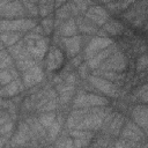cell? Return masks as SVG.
<instances>
[{
    "instance_id": "obj_1",
    "label": "cell",
    "mask_w": 148,
    "mask_h": 148,
    "mask_svg": "<svg viewBox=\"0 0 148 148\" xmlns=\"http://www.w3.org/2000/svg\"><path fill=\"white\" fill-rule=\"evenodd\" d=\"M108 104V99L105 97L94 95V94H83L79 92L74 98L73 106L77 108H92V106H104Z\"/></svg>"
},
{
    "instance_id": "obj_2",
    "label": "cell",
    "mask_w": 148,
    "mask_h": 148,
    "mask_svg": "<svg viewBox=\"0 0 148 148\" xmlns=\"http://www.w3.org/2000/svg\"><path fill=\"white\" fill-rule=\"evenodd\" d=\"M32 28H36V21L30 18H15V20H6L1 21V30L2 31H27Z\"/></svg>"
},
{
    "instance_id": "obj_3",
    "label": "cell",
    "mask_w": 148,
    "mask_h": 148,
    "mask_svg": "<svg viewBox=\"0 0 148 148\" xmlns=\"http://www.w3.org/2000/svg\"><path fill=\"white\" fill-rule=\"evenodd\" d=\"M89 82L99 91H102L103 94L108 95V96H111V97H118L119 96V92H118V88L116 87L114 82L110 81V80H106L102 76H98V75H90L88 77Z\"/></svg>"
},
{
    "instance_id": "obj_4",
    "label": "cell",
    "mask_w": 148,
    "mask_h": 148,
    "mask_svg": "<svg viewBox=\"0 0 148 148\" xmlns=\"http://www.w3.org/2000/svg\"><path fill=\"white\" fill-rule=\"evenodd\" d=\"M125 67H126V58L119 50H117L113 54H111L108 59H105L102 62V65L99 66V69L123 72L125 69Z\"/></svg>"
},
{
    "instance_id": "obj_5",
    "label": "cell",
    "mask_w": 148,
    "mask_h": 148,
    "mask_svg": "<svg viewBox=\"0 0 148 148\" xmlns=\"http://www.w3.org/2000/svg\"><path fill=\"white\" fill-rule=\"evenodd\" d=\"M1 16L2 18H13V17H23L24 7L18 0L8 1L1 0Z\"/></svg>"
},
{
    "instance_id": "obj_6",
    "label": "cell",
    "mask_w": 148,
    "mask_h": 148,
    "mask_svg": "<svg viewBox=\"0 0 148 148\" xmlns=\"http://www.w3.org/2000/svg\"><path fill=\"white\" fill-rule=\"evenodd\" d=\"M111 44H113L112 39L109 37H95L92 38L88 45L86 46L84 50V58L87 60H89L90 58H92L95 54H97L98 52H101L102 50H104L105 47L110 46Z\"/></svg>"
},
{
    "instance_id": "obj_7",
    "label": "cell",
    "mask_w": 148,
    "mask_h": 148,
    "mask_svg": "<svg viewBox=\"0 0 148 148\" xmlns=\"http://www.w3.org/2000/svg\"><path fill=\"white\" fill-rule=\"evenodd\" d=\"M27 50L36 60H42L47 50V42L44 38L39 39H25Z\"/></svg>"
},
{
    "instance_id": "obj_8",
    "label": "cell",
    "mask_w": 148,
    "mask_h": 148,
    "mask_svg": "<svg viewBox=\"0 0 148 148\" xmlns=\"http://www.w3.org/2000/svg\"><path fill=\"white\" fill-rule=\"evenodd\" d=\"M120 138L127 140V141H134L139 142L140 140L145 139V133L140 130V126L134 121H127L125 126L123 127V131L120 133Z\"/></svg>"
},
{
    "instance_id": "obj_9",
    "label": "cell",
    "mask_w": 148,
    "mask_h": 148,
    "mask_svg": "<svg viewBox=\"0 0 148 148\" xmlns=\"http://www.w3.org/2000/svg\"><path fill=\"white\" fill-rule=\"evenodd\" d=\"M84 14L86 17L96 25H104L109 21V13L101 6H90Z\"/></svg>"
},
{
    "instance_id": "obj_10",
    "label": "cell",
    "mask_w": 148,
    "mask_h": 148,
    "mask_svg": "<svg viewBox=\"0 0 148 148\" xmlns=\"http://www.w3.org/2000/svg\"><path fill=\"white\" fill-rule=\"evenodd\" d=\"M118 50L116 44H111L110 46L105 47L104 50H102L101 52H98L97 54H95L92 58H90L89 60H87V65L89 67V69H98L99 66L102 65V62L108 59L111 54H113L116 51Z\"/></svg>"
},
{
    "instance_id": "obj_11",
    "label": "cell",
    "mask_w": 148,
    "mask_h": 148,
    "mask_svg": "<svg viewBox=\"0 0 148 148\" xmlns=\"http://www.w3.org/2000/svg\"><path fill=\"white\" fill-rule=\"evenodd\" d=\"M42 80H43V72H42L40 67H38L37 65H35L34 67L25 71L23 73V77H22V81L27 88H31V87L36 86Z\"/></svg>"
},
{
    "instance_id": "obj_12",
    "label": "cell",
    "mask_w": 148,
    "mask_h": 148,
    "mask_svg": "<svg viewBox=\"0 0 148 148\" xmlns=\"http://www.w3.org/2000/svg\"><path fill=\"white\" fill-rule=\"evenodd\" d=\"M132 118L133 120L148 133V106L146 105H138L132 110Z\"/></svg>"
},
{
    "instance_id": "obj_13",
    "label": "cell",
    "mask_w": 148,
    "mask_h": 148,
    "mask_svg": "<svg viewBox=\"0 0 148 148\" xmlns=\"http://www.w3.org/2000/svg\"><path fill=\"white\" fill-rule=\"evenodd\" d=\"M81 37L75 35L71 37H62V43L66 49V53L68 57H75L81 50Z\"/></svg>"
},
{
    "instance_id": "obj_14",
    "label": "cell",
    "mask_w": 148,
    "mask_h": 148,
    "mask_svg": "<svg viewBox=\"0 0 148 148\" xmlns=\"http://www.w3.org/2000/svg\"><path fill=\"white\" fill-rule=\"evenodd\" d=\"M64 62V54L58 49H52L46 59V67L49 71H56L58 69Z\"/></svg>"
},
{
    "instance_id": "obj_15",
    "label": "cell",
    "mask_w": 148,
    "mask_h": 148,
    "mask_svg": "<svg viewBox=\"0 0 148 148\" xmlns=\"http://www.w3.org/2000/svg\"><path fill=\"white\" fill-rule=\"evenodd\" d=\"M24 83H22L20 80L15 79L13 80L12 82H9L8 84L6 86H2V89H1V96L2 97H12V96H15L17 95L18 92H21L24 88Z\"/></svg>"
},
{
    "instance_id": "obj_16",
    "label": "cell",
    "mask_w": 148,
    "mask_h": 148,
    "mask_svg": "<svg viewBox=\"0 0 148 148\" xmlns=\"http://www.w3.org/2000/svg\"><path fill=\"white\" fill-rule=\"evenodd\" d=\"M30 133H32V132H31V130H30L28 123H27V124H21L20 127H18V131L16 132V134H15L14 138H13L12 145H13V146H21V145H24L25 141L29 140Z\"/></svg>"
},
{
    "instance_id": "obj_17",
    "label": "cell",
    "mask_w": 148,
    "mask_h": 148,
    "mask_svg": "<svg viewBox=\"0 0 148 148\" xmlns=\"http://www.w3.org/2000/svg\"><path fill=\"white\" fill-rule=\"evenodd\" d=\"M58 91H59V99L62 104L68 103L74 94V84L67 83V82H62L61 86L58 87Z\"/></svg>"
},
{
    "instance_id": "obj_18",
    "label": "cell",
    "mask_w": 148,
    "mask_h": 148,
    "mask_svg": "<svg viewBox=\"0 0 148 148\" xmlns=\"http://www.w3.org/2000/svg\"><path fill=\"white\" fill-rule=\"evenodd\" d=\"M79 28L77 24L75 22L74 18H68L67 21H65L61 27H60V35L62 37H71V36H75Z\"/></svg>"
},
{
    "instance_id": "obj_19",
    "label": "cell",
    "mask_w": 148,
    "mask_h": 148,
    "mask_svg": "<svg viewBox=\"0 0 148 148\" xmlns=\"http://www.w3.org/2000/svg\"><path fill=\"white\" fill-rule=\"evenodd\" d=\"M80 13V9L76 7V5L72 1L69 3H66L65 6H62L58 12H57V16L59 18H69L71 16L77 15Z\"/></svg>"
},
{
    "instance_id": "obj_20",
    "label": "cell",
    "mask_w": 148,
    "mask_h": 148,
    "mask_svg": "<svg viewBox=\"0 0 148 148\" xmlns=\"http://www.w3.org/2000/svg\"><path fill=\"white\" fill-rule=\"evenodd\" d=\"M103 29L108 32V35H112V36H116V35H119L123 32L124 30V25L116 21V20H109L104 25H103Z\"/></svg>"
},
{
    "instance_id": "obj_21",
    "label": "cell",
    "mask_w": 148,
    "mask_h": 148,
    "mask_svg": "<svg viewBox=\"0 0 148 148\" xmlns=\"http://www.w3.org/2000/svg\"><path fill=\"white\" fill-rule=\"evenodd\" d=\"M123 123H124V118L120 114L113 116L111 123L108 126L109 134H111V135H118V134H120V130H121Z\"/></svg>"
},
{
    "instance_id": "obj_22",
    "label": "cell",
    "mask_w": 148,
    "mask_h": 148,
    "mask_svg": "<svg viewBox=\"0 0 148 148\" xmlns=\"http://www.w3.org/2000/svg\"><path fill=\"white\" fill-rule=\"evenodd\" d=\"M135 1L136 0H117V1H112V2L108 3V8L111 12L119 13V12L126 10L131 5L135 3Z\"/></svg>"
},
{
    "instance_id": "obj_23",
    "label": "cell",
    "mask_w": 148,
    "mask_h": 148,
    "mask_svg": "<svg viewBox=\"0 0 148 148\" xmlns=\"http://www.w3.org/2000/svg\"><path fill=\"white\" fill-rule=\"evenodd\" d=\"M20 36L21 35L18 31H2V35H1L2 44L7 46H13L18 42Z\"/></svg>"
},
{
    "instance_id": "obj_24",
    "label": "cell",
    "mask_w": 148,
    "mask_h": 148,
    "mask_svg": "<svg viewBox=\"0 0 148 148\" xmlns=\"http://www.w3.org/2000/svg\"><path fill=\"white\" fill-rule=\"evenodd\" d=\"M76 24H77L79 30L81 32H83V34L92 35V34H97L98 32V28L95 24H92L89 21H87V20H83V21L82 20H77Z\"/></svg>"
},
{
    "instance_id": "obj_25",
    "label": "cell",
    "mask_w": 148,
    "mask_h": 148,
    "mask_svg": "<svg viewBox=\"0 0 148 148\" xmlns=\"http://www.w3.org/2000/svg\"><path fill=\"white\" fill-rule=\"evenodd\" d=\"M57 119V114L56 112H52V111H47V112H44L39 116L38 120L40 121V124L45 127V128H49L53 123L54 120Z\"/></svg>"
},
{
    "instance_id": "obj_26",
    "label": "cell",
    "mask_w": 148,
    "mask_h": 148,
    "mask_svg": "<svg viewBox=\"0 0 148 148\" xmlns=\"http://www.w3.org/2000/svg\"><path fill=\"white\" fill-rule=\"evenodd\" d=\"M69 135L73 139H86V140H90L94 135L92 131H88V130H80V128H74L69 131Z\"/></svg>"
},
{
    "instance_id": "obj_27",
    "label": "cell",
    "mask_w": 148,
    "mask_h": 148,
    "mask_svg": "<svg viewBox=\"0 0 148 148\" xmlns=\"http://www.w3.org/2000/svg\"><path fill=\"white\" fill-rule=\"evenodd\" d=\"M36 59H32V57H27V58H23V59H20V60H16V66L17 68L24 73L25 71H28L29 68L34 67L36 65Z\"/></svg>"
},
{
    "instance_id": "obj_28",
    "label": "cell",
    "mask_w": 148,
    "mask_h": 148,
    "mask_svg": "<svg viewBox=\"0 0 148 148\" xmlns=\"http://www.w3.org/2000/svg\"><path fill=\"white\" fill-rule=\"evenodd\" d=\"M15 72L12 71V68H6V69H1V73H0V82H1V86H6L8 84L9 82H12L13 80H15Z\"/></svg>"
},
{
    "instance_id": "obj_29",
    "label": "cell",
    "mask_w": 148,
    "mask_h": 148,
    "mask_svg": "<svg viewBox=\"0 0 148 148\" xmlns=\"http://www.w3.org/2000/svg\"><path fill=\"white\" fill-rule=\"evenodd\" d=\"M94 75H98V76H102L106 80H110L112 82H117L119 80L123 79V75H119L117 74V72H113V71H99V72H96V74Z\"/></svg>"
},
{
    "instance_id": "obj_30",
    "label": "cell",
    "mask_w": 148,
    "mask_h": 148,
    "mask_svg": "<svg viewBox=\"0 0 148 148\" xmlns=\"http://www.w3.org/2000/svg\"><path fill=\"white\" fill-rule=\"evenodd\" d=\"M60 128H61V119H56L54 123L49 127V138L51 140H54L59 134Z\"/></svg>"
},
{
    "instance_id": "obj_31",
    "label": "cell",
    "mask_w": 148,
    "mask_h": 148,
    "mask_svg": "<svg viewBox=\"0 0 148 148\" xmlns=\"http://www.w3.org/2000/svg\"><path fill=\"white\" fill-rule=\"evenodd\" d=\"M0 66H1V69L10 68V66H12V58H10V56H9V52H7L5 49H2V52H1Z\"/></svg>"
},
{
    "instance_id": "obj_32",
    "label": "cell",
    "mask_w": 148,
    "mask_h": 148,
    "mask_svg": "<svg viewBox=\"0 0 148 148\" xmlns=\"http://www.w3.org/2000/svg\"><path fill=\"white\" fill-rule=\"evenodd\" d=\"M147 68H148V53L142 54L136 60V71L138 72H143Z\"/></svg>"
},
{
    "instance_id": "obj_33",
    "label": "cell",
    "mask_w": 148,
    "mask_h": 148,
    "mask_svg": "<svg viewBox=\"0 0 148 148\" xmlns=\"http://www.w3.org/2000/svg\"><path fill=\"white\" fill-rule=\"evenodd\" d=\"M56 108H57V101H56V98H51V99H49L43 106H40L38 110L42 111V112H47V111L54 110Z\"/></svg>"
},
{
    "instance_id": "obj_34",
    "label": "cell",
    "mask_w": 148,
    "mask_h": 148,
    "mask_svg": "<svg viewBox=\"0 0 148 148\" xmlns=\"http://www.w3.org/2000/svg\"><path fill=\"white\" fill-rule=\"evenodd\" d=\"M12 130H13V123H12L10 120H9V121H7V123H5V124H2V125H1V128H0L1 139H3L5 136L9 135V134H10V132H12Z\"/></svg>"
},
{
    "instance_id": "obj_35",
    "label": "cell",
    "mask_w": 148,
    "mask_h": 148,
    "mask_svg": "<svg viewBox=\"0 0 148 148\" xmlns=\"http://www.w3.org/2000/svg\"><path fill=\"white\" fill-rule=\"evenodd\" d=\"M73 2L76 5V7L80 9V12H87V9L90 7L91 1L90 0H73Z\"/></svg>"
},
{
    "instance_id": "obj_36",
    "label": "cell",
    "mask_w": 148,
    "mask_h": 148,
    "mask_svg": "<svg viewBox=\"0 0 148 148\" xmlns=\"http://www.w3.org/2000/svg\"><path fill=\"white\" fill-rule=\"evenodd\" d=\"M42 27H43L45 34H50V31L53 28V20L52 18H44L42 22Z\"/></svg>"
},
{
    "instance_id": "obj_37",
    "label": "cell",
    "mask_w": 148,
    "mask_h": 148,
    "mask_svg": "<svg viewBox=\"0 0 148 148\" xmlns=\"http://www.w3.org/2000/svg\"><path fill=\"white\" fill-rule=\"evenodd\" d=\"M74 141V147H83L89 145V140L86 139H73Z\"/></svg>"
},
{
    "instance_id": "obj_38",
    "label": "cell",
    "mask_w": 148,
    "mask_h": 148,
    "mask_svg": "<svg viewBox=\"0 0 148 148\" xmlns=\"http://www.w3.org/2000/svg\"><path fill=\"white\" fill-rule=\"evenodd\" d=\"M57 146H59V147H73L74 146V141L72 139H66V140L62 139V141L58 142Z\"/></svg>"
},
{
    "instance_id": "obj_39",
    "label": "cell",
    "mask_w": 148,
    "mask_h": 148,
    "mask_svg": "<svg viewBox=\"0 0 148 148\" xmlns=\"http://www.w3.org/2000/svg\"><path fill=\"white\" fill-rule=\"evenodd\" d=\"M146 90H148V84H145V86H141L140 88H138V89H136L135 95L140 97V96H141V95H142V94H143Z\"/></svg>"
},
{
    "instance_id": "obj_40",
    "label": "cell",
    "mask_w": 148,
    "mask_h": 148,
    "mask_svg": "<svg viewBox=\"0 0 148 148\" xmlns=\"http://www.w3.org/2000/svg\"><path fill=\"white\" fill-rule=\"evenodd\" d=\"M87 68H89L88 65H83V64H82V66L79 68V72H80V74H81L82 77L86 76V74H87Z\"/></svg>"
},
{
    "instance_id": "obj_41",
    "label": "cell",
    "mask_w": 148,
    "mask_h": 148,
    "mask_svg": "<svg viewBox=\"0 0 148 148\" xmlns=\"http://www.w3.org/2000/svg\"><path fill=\"white\" fill-rule=\"evenodd\" d=\"M39 5H53V0H37Z\"/></svg>"
},
{
    "instance_id": "obj_42",
    "label": "cell",
    "mask_w": 148,
    "mask_h": 148,
    "mask_svg": "<svg viewBox=\"0 0 148 148\" xmlns=\"http://www.w3.org/2000/svg\"><path fill=\"white\" fill-rule=\"evenodd\" d=\"M140 98L143 101V102H146V103H148V90H146L141 96H140Z\"/></svg>"
},
{
    "instance_id": "obj_43",
    "label": "cell",
    "mask_w": 148,
    "mask_h": 148,
    "mask_svg": "<svg viewBox=\"0 0 148 148\" xmlns=\"http://www.w3.org/2000/svg\"><path fill=\"white\" fill-rule=\"evenodd\" d=\"M64 1H65V0H57V3H58V5H60V3H61V2H64Z\"/></svg>"
}]
</instances>
